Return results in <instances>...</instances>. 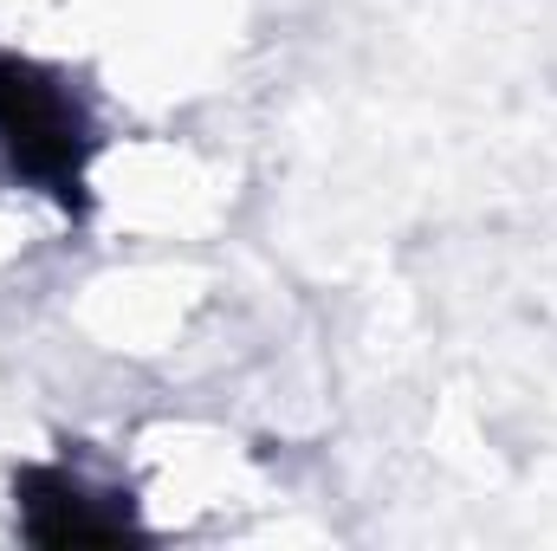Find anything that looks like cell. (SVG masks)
Returning a JSON list of instances; mask_svg holds the SVG:
<instances>
[{
    "label": "cell",
    "instance_id": "obj_1",
    "mask_svg": "<svg viewBox=\"0 0 557 551\" xmlns=\"http://www.w3.org/2000/svg\"><path fill=\"white\" fill-rule=\"evenodd\" d=\"M98 131L85 105L33 59H0V156L20 182L46 188L65 215H85V162Z\"/></svg>",
    "mask_w": 557,
    "mask_h": 551
},
{
    "label": "cell",
    "instance_id": "obj_2",
    "mask_svg": "<svg viewBox=\"0 0 557 551\" xmlns=\"http://www.w3.org/2000/svg\"><path fill=\"white\" fill-rule=\"evenodd\" d=\"M13 500H20L26 539L46 551H98V546H137L143 539L124 493H98L91 480H78L65 467H26L13 480Z\"/></svg>",
    "mask_w": 557,
    "mask_h": 551
}]
</instances>
